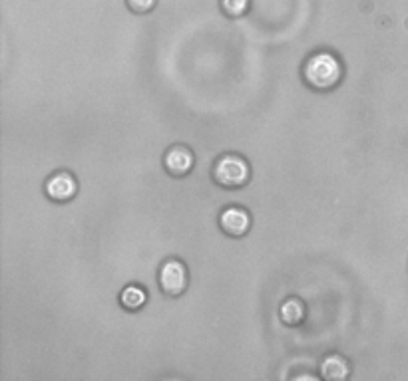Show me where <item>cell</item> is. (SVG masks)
<instances>
[{
  "label": "cell",
  "mask_w": 408,
  "mask_h": 381,
  "mask_svg": "<svg viewBox=\"0 0 408 381\" xmlns=\"http://www.w3.org/2000/svg\"><path fill=\"white\" fill-rule=\"evenodd\" d=\"M303 76L305 82L313 89H331L339 84L341 76H343V68L337 56L329 54V52H318L315 56L307 60L305 68H303Z\"/></svg>",
  "instance_id": "1"
},
{
  "label": "cell",
  "mask_w": 408,
  "mask_h": 381,
  "mask_svg": "<svg viewBox=\"0 0 408 381\" xmlns=\"http://www.w3.org/2000/svg\"><path fill=\"white\" fill-rule=\"evenodd\" d=\"M213 179L219 187L239 189L249 181V165L241 155H223L213 167Z\"/></svg>",
  "instance_id": "2"
},
{
  "label": "cell",
  "mask_w": 408,
  "mask_h": 381,
  "mask_svg": "<svg viewBox=\"0 0 408 381\" xmlns=\"http://www.w3.org/2000/svg\"><path fill=\"white\" fill-rule=\"evenodd\" d=\"M160 286L167 296H182L187 288V270L182 260L169 258L160 268Z\"/></svg>",
  "instance_id": "3"
},
{
  "label": "cell",
  "mask_w": 408,
  "mask_h": 381,
  "mask_svg": "<svg viewBox=\"0 0 408 381\" xmlns=\"http://www.w3.org/2000/svg\"><path fill=\"white\" fill-rule=\"evenodd\" d=\"M219 227L227 236L231 238H241L251 229V217L241 206H227L219 215Z\"/></svg>",
  "instance_id": "4"
},
{
  "label": "cell",
  "mask_w": 408,
  "mask_h": 381,
  "mask_svg": "<svg viewBox=\"0 0 408 381\" xmlns=\"http://www.w3.org/2000/svg\"><path fill=\"white\" fill-rule=\"evenodd\" d=\"M44 189L48 199H52L56 203H68V201L74 199L76 193H78V183L70 173L60 171V173H54L46 181Z\"/></svg>",
  "instance_id": "5"
},
{
  "label": "cell",
  "mask_w": 408,
  "mask_h": 381,
  "mask_svg": "<svg viewBox=\"0 0 408 381\" xmlns=\"http://www.w3.org/2000/svg\"><path fill=\"white\" fill-rule=\"evenodd\" d=\"M164 167L169 175L185 177L194 169V153L185 145H173L167 149Z\"/></svg>",
  "instance_id": "6"
},
{
  "label": "cell",
  "mask_w": 408,
  "mask_h": 381,
  "mask_svg": "<svg viewBox=\"0 0 408 381\" xmlns=\"http://www.w3.org/2000/svg\"><path fill=\"white\" fill-rule=\"evenodd\" d=\"M321 373L325 380H345L348 375L347 360L341 355H327L321 364Z\"/></svg>",
  "instance_id": "7"
},
{
  "label": "cell",
  "mask_w": 408,
  "mask_h": 381,
  "mask_svg": "<svg viewBox=\"0 0 408 381\" xmlns=\"http://www.w3.org/2000/svg\"><path fill=\"white\" fill-rule=\"evenodd\" d=\"M146 300H148V294L144 288H139L136 284L124 288L120 294V304L121 308L130 310V312H137L139 308L146 306Z\"/></svg>",
  "instance_id": "8"
},
{
  "label": "cell",
  "mask_w": 408,
  "mask_h": 381,
  "mask_svg": "<svg viewBox=\"0 0 408 381\" xmlns=\"http://www.w3.org/2000/svg\"><path fill=\"white\" fill-rule=\"evenodd\" d=\"M281 320L287 326H299L305 320V306L299 298H289L281 306Z\"/></svg>",
  "instance_id": "9"
},
{
  "label": "cell",
  "mask_w": 408,
  "mask_h": 381,
  "mask_svg": "<svg viewBox=\"0 0 408 381\" xmlns=\"http://www.w3.org/2000/svg\"><path fill=\"white\" fill-rule=\"evenodd\" d=\"M221 10L231 18H239L249 10V0H221Z\"/></svg>",
  "instance_id": "10"
},
{
  "label": "cell",
  "mask_w": 408,
  "mask_h": 381,
  "mask_svg": "<svg viewBox=\"0 0 408 381\" xmlns=\"http://www.w3.org/2000/svg\"><path fill=\"white\" fill-rule=\"evenodd\" d=\"M155 2H158V0H128V6H130V10L136 12V15H148V12L153 10Z\"/></svg>",
  "instance_id": "11"
}]
</instances>
